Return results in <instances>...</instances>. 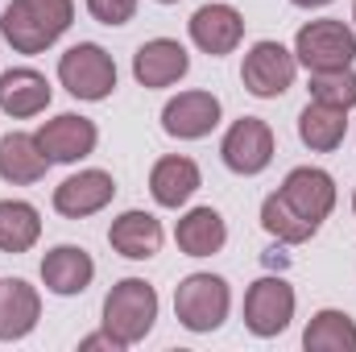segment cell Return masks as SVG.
<instances>
[{
    "instance_id": "8fae6325",
    "label": "cell",
    "mask_w": 356,
    "mask_h": 352,
    "mask_svg": "<svg viewBox=\"0 0 356 352\" xmlns=\"http://www.w3.org/2000/svg\"><path fill=\"white\" fill-rule=\"evenodd\" d=\"M186 29H191V42H195L203 54L224 58V54H232V50L241 46V38H245V17H241L232 4H203V8H195V17L186 21Z\"/></svg>"
},
{
    "instance_id": "83f0119b",
    "label": "cell",
    "mask_w": 356,
    "mask_h": 352,
    "mask_svg": "<svg viewBox=\"0 0 356 352\" xmlns=\"http://www.w3.org/2000/svg\"><path fill=\"white\" fill-rule=\"evenodd\" d=\"M79 349H83V352H95V349L124 352V344H120V340H116V336H112V332L104 328V332H95V336H83V340H79Z\"/></svg>"
},
{
    "instance_id": "ffe728a7",
    "label": "cell",
    "mask_w": 356,
    "mask_h": 352,
    "mask_svg": "<svg viewBox=\"0 0 356 352\" xmlns=\"http://www.w3.org/2000/svg\"><path fill=\"white\" fill-rule=\"evenodd\" d=\"M175 241L186 257H211L228 245V224L216 207H191L175 224Z\"/></svg>"
},
{
    "instance_id": "44dd1931",
    "label": "cell",
    "mask_w": 356,
    "mask_h": 352,
    "mask_svg": "<svg viewBox=\"0 0 356 352\" xmlns=\"http://www.w3.org/2000/svg\"><path fill=\"white\" fill-rule=\"evenodd\" d=\"M298 137H302L307 150H315V154H332V150H340L344 137H348V112L311 99V104L298 112Z\"/></svg>"
},
{
    "instance_id": "277c9868",
    "label": "cell",
    "mask_w": 356,
    "mask_h": 352,
    "mask_svg": "<svg viewBox=\"0 0 356 352\" xmlns=\"http://www.w3.org/2000/svg\"><path fill=\"white\" fill-rule=\"evenodd\" d=\"M294 58L298 67H307L311 75L315 71H340V67H353L356 58V33L336 21V17H319V21H307L294 38Z\"/></svg>"
},
{
    "instance_id": "ac0fdd59",
    "label": "cell",
    "mask_w": 356,
    "mask_h": 352,
    "mask_svg": "<svg viewBox=\"0 0 356 352\" xmlns=\"http://www.w3.org/2000/svg\"><path fill=\"white\" fill-rule=\"evenodd\" d=\"M108 245L129 262H149L162 249V224L149 211H124L108 228Z\"/></svg>"
},
{
    "instance_id": "4316f807",
    "label": "cell",
    "mask_w": 356,
    "mask_h": 352,
    "mask_svg": "<svg viewBox=\"0 0 356 352\" xmlns=\"http://www.w3.org/2000/svg\"><path fill=\"white\" fill-rule=\"evenodd\" d=\"M88 13L99 25H129L137 13V0H88Z\"/></svg>"
},
{
    "instance_id": "ba28073f",
    "label": "cell",
    "mask_w": 356,
    "mask_h": 352,
    "mask_svg": "<svg viewBox=\"0 0 356 352\" xmlns=\"http://www.w3.org/2000/svg\"><path fill=\"white\" fill-rule=\"evenodd\" d=\"M220 158L232 175H261L269 162H273V129H269L261 116H241L224 141H220Z\"/></svg>"
},
{
    "instance_id": "30bf717a",
    "label": "cell",
    "mask_w": 356,
    "mask_h": 352,
    "mask_svg": "<svg viewBox=\"0 0 356 352\" xmlns=\"http://www.w3.org/2000/svg\"><path fill=\"white\" fill-rule=\"evenodd\" d=\"M33 137H38L42 154H46V158H50V166H54V162H79V158L95 154L99 129H95V120L79 116V112H63V116L46 120Z\"/></svg>"
},
{
    "instance_id": "cb8c5ba5",
    "label": "cell",
    "mask_w": 356,
    "mask_h": 352,
    "mask_svg": "<svg viewBox=\"0 0 356 352\" xmlns=\"http://www.w3.org/2000/svg\"><path fill=\"white\" fill-rule=\"evenodd\" d=\"M302 349L307 352H356V323L344 311H315L307 332H302Z\"/></svg>"
},
{
    "instance_id": "9a60e30c",
    "label": "cell",
    "mask_w": 356,
    "mask_h": 352,
    "mask_svg": "<svg viewBox=\"0 0 356 352\" xmlns=\"http://www.w3.org/2000/svg\"><path fill=\"white\" fill-rule=\"evenodd\" d=\"M91 278H95V262H91L88 249H79V245H58V249H50L42 257V282L58 298L83 294L91 286Z\"/></svg>"
},
{
    "instance_id": "f1b7e54d",
    "label": "cell",
    "mask_w": 356,
    "mask_h": 352,
    "mask_svg": "<svg viewBox=\"0 0 356 352\" xmlns=\"http://www.w3.org/2000/svg\"><path fill=\"white\" fill-rule=\"evenodd\" d=\"M290 4H298V8H323V4H332V0H290Z\"/></svg>"
},
{
    "instance_id": "52a82bcc",
    "label": "cell",
    "mask_w": 356,
    "mask_h": 352,
    "mask_svg": "<svg viewBox=\"0 0 356 352\" xmlns=\"http://www.w3.org/2000/svg\"><path fill=\"white\" fill-rule=\"evenodd\" d=\"M294 286L286 278H257L245 294V328L253 336H282L294 319Z\"/></svg>"
},
{
    "instance_id": "5b68a950",
    "label": "cell",
    "mask_w": 356,
    "mask_h": 352,
    "mask_svg": "<svg viewBox=\"0 0 356 352\" xmlns=\"http://www.w3.org/2000/svg\"><path fill=\"white\" fill-rule=\"evenodd\" d=\"M58 83L71 91L75 99H108L116 91V63L104 46L79 42L58 58Z\"/></svg>"
},
{
    "instance_id": "7402d4cb",
    "label": "cell",
    "mask_w": 356,
    "mask_h": 352,
    "mask_svg": "<svg viewBox=\"0 0 356 352\" xmlns=\"http://www.w3.org/2000/svg\"><path fill=\"white\" fill-rule=\"evenodd\" d=\"M199 182H203L199 166L191 158H182V154H170V158L154 162V170H149V195L162 207H182L199 191Z\"/></svg>"
},
{
    "instance_id": "8992f818",
    "label": "cell",
    "mask_w": 356,
    "mask_h": 352,
    "mask_svg": "<svg viewBox=\"0 0 356 352\" xmlns=\"http://www.w3.org/2000/svg\"><path fill=\"white\" fill-rule=\"evenodd\" d=\"M294 75H298V58L282 42H253L249 54H245V67H241V83L257 99L286 95L294 88Z\"/></svg>"
},
{
    "instance_id": "603a6c76",
    "label": "cell",
    "mask_w": 356,
    "mask_h": 352,
    "mask_svg": "<svg viewBox=\"0 0 356 352\" xmlns=\"http://www.w3.org/2000/svg\"><path fill=\"white\" fill-rule=\"evenodd\" d=\"M42 237V216L25 199H0V253H29Z\"/></svg>"
},
{
    "instance_id": "e0dca14e",
    "label": "cell",
    "mask_w": 356,
    "mask_h": 352,
    "mask_svg": "<svg viewBox=\"0 0 356 352\" xmlns=\"http://www.w3.org/2000/svg\"><path fill=\"white\" fill-rule=\"evenodd\" d=\"M42 319V294L25 278L0 282V340H25Z\"/></svg>"
},
{
    "instance_id": "7c38bea8",
    "label": "cell",
    "mask_w": 356,
    "mask_h": 352,
    "mask_svg": "<svg viewBox=\"0 0 356 352\" xmlns=\"http://www.w3.org/2000/svg\"><path fill=\"white\" fill-rule=\"evenodd\" d=\"M220 99L211 91H178L162 108V129L178 141H199L220 125Z\"/></svg>"
},
{
    "instance_id": "6da1fadb",
    "label": "cell",
    "mask_w": 356,
    "mask_h": 352,
    "mask_svg": "<svg viewBox=\"0 0 356 352\" xmlns=\"http://www.w3.org/2000/svg\"><path fill=\"white\" fill-rule=\"evenodd\" d=\"M75 21V0H13L0 13V33L17 54H42Z\"/></svg>"
},
{
    "instance_id": "f546056e",
    "label": "cell",
    "mask_w": 356,
    "mask_h": 352,
    "mask_svg": "<svg viewBox=\"0 0 356 352\" xmlns=\"http://www.w3.org/2000/svg\"><path fill=\"white\" fill-rule=\"evenodd\" d=\"M158 4H178V0H158Z\"/></svg>"
},
{
    "instance_id": "1f68e13d",
    "label": "cell",
    "mask_w": 356,
    "mask_h": 352,
    "mask_svg": "<svg viewBox=\"0 0 356 352\" xmlns=\"http://www.w3.org/2000/svg\"><path fill=\"white\" fill-rule=\"evenodd\" d=\"M353 21H356V4H353Z\"/></svg>"
},
{
    "instance_id": "d4e9b609",
    "label": "cell",
    "mask_w": 356,
    "mask_h": 352,
    "mask_svg": "<svg viewBox=\"0 0 356 352\" xmlns=\"http://www.w3.org/2000/svg\"><path fill=\"white\" fill-rule=\"evenodd\" d=\"M261 228H266L269 237H277L282 245H302V241H311L319 228L315 224H307L298 211H290V203L273 191L266 203H261Z\"/></svg>"
},
{
    "instance_id": "4fadbf2b",
    "label": "cell",
    "mask_w": 356,
    "mask_h": 352,
    "mask_svg": "<svg viewBox=\"0 0 356 352\" xmlns=\"http://www.w3.org/2000/svg\"><path fill=\"white\" fill-rule=\"evenodd\" d=\"M112 195H116V182L108 170H79L54 186V211L67 220H88L112 203Z\"/></svg>"
},
{
    "instance_id": "3957f363",
    "label": "cell",
    "mask_w": 356,
    "mask_h": 352,
    "mask_svg": "<svg viewBox=\"0 0 356 352\" xmlns=\"http://www.w3.org/2000/svg\"><path fill=\"white\" fill-rule=\"evenodd\" d=\"M232 311V290L220 273H186L175 290V315L186 332H216Z\"/></svg>"
},
{
    "instance_id": "9c48e42d",
    "label": "cell",
    "mask_w": 356,
    "mask_h": 352,
    "mask_svg": "<svg viewBox=\"0 0 356 352\" xmlns=\"http://www.w3.org/2000/svg\"><path fill=\"white\" fill-rule=\"evenodd\" d=\"M277 195L290 203V211H298L307 224H323L327 216H332V207H336V182L327 170H319V166H298V170H290L286 182L277 186Z\"/></svg>"
},
{
    "instance_id": "d6986e66",
    "label": "cell",
    "mask_w": 356,
    "mask_h": 352,
    "mask_svg": "<svg viewBox=\"0 0 356 352\" xmlns=\"http://www.w3.org/2000/svg\"><path fill=\"white\" fill-rule=\"evenodd\" d=\"M50 170V158L42 154L33 133H4L0 137V178L13 186H29L42 182Z\"/></svg>"
},
{
    "instance_id": "484cf974",
    "label": "cell",
    "mask_w": 356,
    "mask_h": 352,
    "mask_svg": "<svg viewBox=\"0 0 356 352\" xmlns=\"http://www.w3.org/2000/svg\"><path fill=\"white\" fill-rule=\"evenodd\" d=\"M311 99L332 104V108H356V71L340 67V71H315L311 75Z\"/></svg>"
},
{
    "instance_id": "4dcf8cb0",
    "label": "cell",
    "mask_w": 356,
    "mask_h": 352,
    "mask_svg": "<svg viewBox=\"0 0 356 352\" xmlns=\"http://www.w3.org/2000/svg\"><path fill=\"white\" fill-rule=\"evenodd\" d=\"M353 211H356V195H353Z\"/></svg>"
},
{
    "instance_id": "5bb4252c",
    "label": "cell",
    "mask_w": 356,
    "mask_h": 352,
    "mask_svg": "<svg viewBox=\"0 0 356 352\" xmlns=\"http://www.w3.org/2000/svg\"><path fill=\"white\" fill-rule=\"evenodd\" d=\"M191 71V54L175 38H154L133 54V75L141 88H175Z\"/></svg>"
},
{
    "instance_id": "7a4b0ae2",
    "label": "cell",
    "mask_w": 356,
    "mask_h": 352,
    "mask_svg": "<svg viewBox=\"0 0 356 352\" xmlns=\"http://www.w3.org/2000/svg\"><path fill=\"white\" fill-rule=\"evenodd\" d=\"M154 319H158V290L145 282V278H124L108 290L104 298V328L124 344H141L149 332H154Z\"/></svg>"
},
{
    "instance_id": "2e32d148",
    "label": "cell",
    "mask_w": 356,
    "mask_h": 352,
    "mask_svg": "<svg viewBox=\"0 0 356 352\" xmlns=\"http://www.w3.org/2000/svg\"><path fill=\"white\" fill-rule=\"evenodd\" d=\"M50 108V83L33 67H13L0 75V112L13 120H29Z\"/></svg>"
}]
</instances>
